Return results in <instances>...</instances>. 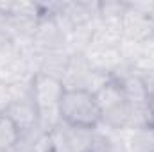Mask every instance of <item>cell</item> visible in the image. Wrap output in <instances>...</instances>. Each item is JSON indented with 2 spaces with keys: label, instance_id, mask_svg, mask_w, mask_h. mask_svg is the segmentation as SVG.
<instances>
[{
  "label": "cell",
  "instance_id": "7",
  "mask_svg": "<svg viewBox=\"0 0 154 152\" xmlns=\"http://www.w3.org/2000/svg\"><path fill=\"white\" fill-rule=\"evenodd\" d=\"M13 102V91H11V84L0 81V113H5L7 108Z\"/></svg>",
  "mask_w": 154,
  "mask_h": 152
},
{
  "label": "cell",
  "instance_id": "1",
  "mask_svg": "<svg viewBox=\"0 0 154 152\" xmlns=\"http://www.w3.org/2000/svg\"><path fill=\"white\" fill-rule=\"evenodd\" d=\"M59 116L63 123L81 129H99L102 123V113L95 93L84 88L65 90L59 102Z\"/></svg>",
  "mask_w": 154,
  "mask_h": 152
},
{
  "label": "cell",
  "instance_id": "8",
  "mask_svg": "<svg viewBox=\"0 0 154 152\" xmlns=\"http://www.w3.org/2000/svg\"><path fill=\"white\" fill-rule=\"evenodd\" d=\"M147 109H149V120H151V123H154V93L152 95H149Z\"/></svg>",
  "mask_w": 154,
  "mask_h": 152
},
{
  "label": "cell",
  "instance_id": "5",
  "mask_svg": "<svg viewBox=\"0 0 154 152\" xmlns=\"http://www.w3.org/2000/svg\"><path fill=\"white\" fill-rule=\"evenodd\" d=\"M129 152H154V123L140 125L129 131L127 138Z\"/></svg>",
  "mask_w": 154,
  "mask_h": 152
},
{
  "label": "cell",
  "instance_id": "2",
  "mask_svg": "<svg viewBox=\"0 0 154 152\" xmlns=\"http://www.w3.org/2000/svg\"><path fill=\"white\" fill-rule=\"evenodd\" d=\"M63 81L56 77L36 74L31 81V97L38 108V113H54L59 111V102L65 93Z\"/></svg>",
  "mask_w": 154,
  "mask_h": 152
},
{
  "label": "cell",
  "instance_id": "4",
  "mask_svg": "<svg viewBox=\"0 0 154 152\" xmlns=\"http://www.w3.org/2000/svg\"><path fill=\"white\" fill-rule=\"evenodd\" d=\"M5 113L14 120V123L22 129V132L32 131V129L38 127L39 114H38V108H36V104L32 102V97L13 100Z\"/></svg>",
  "mask_w": 154,
  "mask_h": 152
},
{
  "label": "cell",
  "instance_id": "9",
  "mask_svg": "<svg viewBox=\"0 0 154 152\" xmlns=\"http://www.w3.org/2000/svg\"><path fill=\"white\" fill-rule=\"evenodd\" d=\"M151 18H152V22H154V11H152V16H151Z\"/></svg>",
  "mask_w": 154,
  "mask_h": 152
},
{
  "label": "cell",
  "instance_id": "3",
  "mask_svg": "<svg viewBox=\"0 0 154 152\" xmlns=\"http://www.w3.org/2000/svg\"><path fill=\"white\" fill-rule=\"evenodd\" d=\"M120 27H122L124 39H129V41H134V43H143L154 34L152 18L131 9L129 5H127L125 13L122 16Z\"/></svg>",
  "mask_w": 154,
  "mask_h": 152
},
{
  "label": "cell",
  "instance_id": "6",
  "mask_svg": "<svg viewBox=\"0 0 154 152\" xmlns=\"http://www.w3.org/2000/svg\"><path fill=\"white\" fill-rule=\"evenodd\" d=\"M22 129L7 113H0V152H9L18 147Z\"/></svg>",
  "mask_w": 154,
  "mask_h": 152
}]
</instances>
